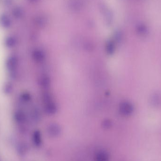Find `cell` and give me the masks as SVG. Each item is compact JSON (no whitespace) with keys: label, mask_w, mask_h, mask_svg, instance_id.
I'll list each match as a JSON object with an SVG mask.
<instances>
[{"label":"cell","mask_w":161,"mask_h":161,"mask_svg":"<svg viewBox=\"0 0 161 161\" xmlns=\"http://www.w3.org/2000/svg\"><path fill=\"white\" fill-rule=\"evenodd\" d=\"M48 134L52 137H57L60 134L61 129L58 125L52 124L48 128Z\"/></svg>","instance_id":"6da1fadb"},{"label":"cell","mask_w":161,"mask_h":161,"mask_svg":"<svg viewBox=\"0 0 161 161\" xmlns=\"http://www.w3.org/2000/svg\"><path fill=\"white\" fill-rule=\"evenodd\" d=\"M28 150V146L25 143H19L17 146V153L20 156H25L27 154Z\"/></svg>","instance_id":"7a4b0ae2"},{"label":"cell","mask_w":161,"mask_h":161,"mask_svg":"<svg viewBox=\"0 0 161 161\" xmlns=\"http://www.w3.org/2000/svg\"><path fill=\"white\" fill-rule=\"evenodd\" d=\"M46 106H45V110L48 114H53L55 113L57 111V107L53 102H52L51 100L46 101Z\"/></svg>","instance_id":"3957f363"},{"label":"cell","mask_w":161,"mask_h":161,"mask_svg":"<svg viewBox=\"0 0 161 161\" xmlns=\"http://www.w3.org/2000/svg\"><path fill=\"white\" fill-rule=\"evenodd\" d=\"M108 154L104 151L98 152L96 156V161H108Z\"/></svg>","instance_id":"277c9868"},{"label":"cell","mask_w":161,"mask_h":161,"mask_svg":"<svg viewBox=\"0 0 161 161\" xmlns=\"http://www.w3.org/2000/svg\"><path fill=\"white\" fill-rule=\"evenodd\" d=\"M33 142L35 145L39 147L41 145L42 143L41 136L40 133L39 131H36L34 132L33 134Z\"/></svg>","instance_id":"5b68a950"},{"label":"cell","mask_w":161,"mask_h":161,"mask_svg":"<svg viewBox=\"0 0 161 161\" xmlns=\"http://www.w3.org/2000/svg\"><path fill=\"white\" fill-rule=\"evenodd\" d=\"M34 58L37 61H41L44 58V54L42 51L40 50H37L34 52Z\"/></svg>","instance_id":"8992f818"},{"label":"cell","mask_w":161,"mask_h":161,"mask_svg":"<svg viewBox=\"0 0 161 161\" xmlns=\"http://www.w3.org/2000/svg\"><path fill=\"white\" fill-rule=\"evenodd\" d=\"M15 119L18 123H21L25 121V117L24 114L20 112H18L15 114Z\"/></svg>","instance_id":"52a82bcc"},{"label":"cell","mask_w":161,"mask_h":161,"mask_svg":"<svg viewBox=\"0 0 161 161\" xmlns=\"http://www.w3.org/2000/svg\"><path fill=\"white\" fill-rule=\"evenodd\" d=\"M16 60L14 58H10L8 61V66L12 69V68H14V66L16 65Z\"/></svg>","instance_id":"ba28073f"}]
</instances>
